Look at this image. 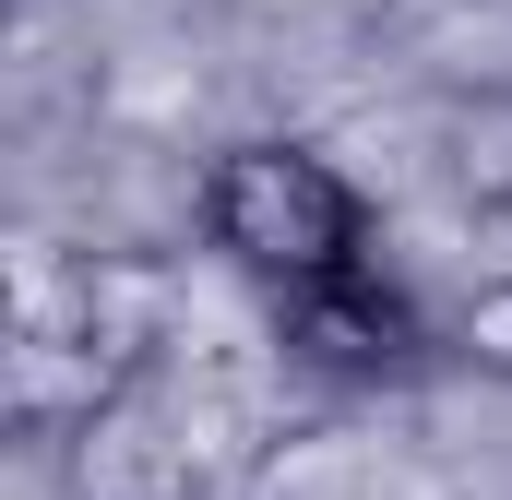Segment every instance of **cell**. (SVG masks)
<instances>
[{
    "label": "cell",
    "instance_id": "277c9868",
    "mask_svg": "<svg viewBox=\"0 0 512 500\" xmlns=\"http://www.w3.org/2000/svg\"><path fill=\"white\" fill-rule=\"evenodd\" d=\"M441 358H465L477 381H512V274H477L441 310Z\"/></svg>",
    "mask_w": 512,
    "mask_h": 500
},
{
    "label": "cell",
    "instance_id": "7a4b0ae2",
    "mask_svg": "<svg viewBox=\"0 0 512 500\" xmlns=\"http://www.w3.org/2000/svg\"><path fill=\"white\" fill-rule=\"evenodd\" d=\"M274 334H286L310 370H334V381H405V370L441 358V322L382 274V250H370L358 274H322V286L274 298Z\"/></svg>",
    "mask_w": 512,
    "mask_h": 500
},
{
    "label": "cell",
    "instance_id": "3957f363",
    "mask_svg": "<svg viewBox=\"0 0 512 500\" xmlns=\"http://www.w3.org/2000/svg\"><path fill=\"white\" fill-rule=\"evenodd\" d=\"M60 477L72 500H191V441L167 429V405L143 393V381H108L72 429H60Z\"/></svg>",
    "mask_w": 512,
    "mask_h": 500
},
{
    "label": "cell",
    "instance_id": "6da1fadb",
    "mask_svg": "<svg viewBox=\"0 0 512 500\" xmlns=\"http://www.w3.org/2000/svg\"><path fill=\"white\" fill-rule=\"evenodd\" d=\"M191 227H203V250H215L227 274H251L274 298H298V286H322V274H358V262L382 250L370 191H358L322 143H298V131L227 143V155L203 167V191H191Z\"/></svg>",
    "mask_w": 512,
    "mask_h": 500
}]
</instances>
